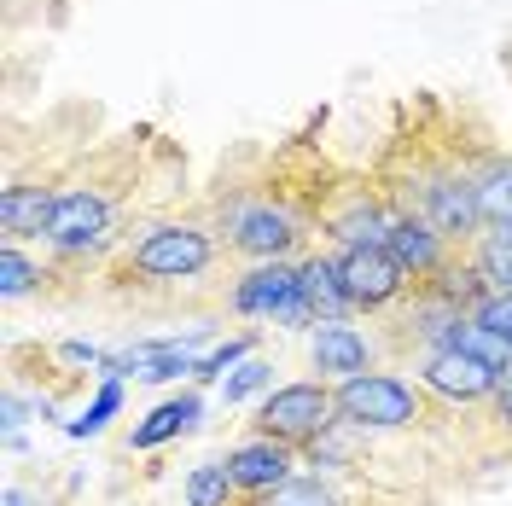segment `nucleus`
Listing matches in <instances>:
<instances>
[{
    "label": "nucleus",
    "mask_w": 512,
    "mask_h": 506,
    "mask_svg": "<svg viewBox=\"0 0 512 506\" xmlns=\"http://www.w3.org/2000/svg\"><path fill=\"white\" fill-rule=\"evenodd\" d=\"M181 192H187V152L169 134L152 128L111 134L76 163L41 251L64 268V280H94L152 216L181 204Z\"/></svg>",
    "instance_id": "1"
},
{
    "label": "nucleus",
    "mask_w": 512,
    "mask_h": 506,
    "mask_svg": "<svg viewBox=\"0 0 512 506\" xmlns=\"http://www.w3.org/2000/svg\"><path fill=\"white\" fill-rule=\"evenodd\" d=\"M222 262L227 245L210 222V210H204V198H198V204H175V210L152 216L94 280L123 309H158V303H175V297L198 291Z\"/></svg>",
    "instance_id": "2"
},
{
    "label": "nucleus",
    "mask_w": 512,
    "mask_h": 506,
    "mask_svg": "<svg viewBox=\"0 0 512 506\" xmlns=\"http://www.w3.org/2000/svg\"><path fill=\"white\" fill-rule=\"evenodd\" d=\"M332 396H338V419H350L361 431H419L425 419H437V396L425 390L419 379H402V373H390V367H373V373H355V379L332 384Z\"/></svg>",
    "instance_id": "3"
},
{
    "label": "nucleus",
    "mask_w": 512,
    "mask_h": 506,
    "mask_svg": "<svg viewBox=\"0 0 512 506\" xmlns=\"http://www.w3.org/2000/svg\"><path fill=\"white\" fill-rule=\"evenodd\" d=\"M332 419H338L332 384L326 379H297V384H280V390L262 396L256 431H268V437H280V443H291V448H309Z\"/></svg>",
    "instance_id": "4"
},
{
    "label": "nucleus",
    "mask_w": 512,
    "mask_h": 506,
    "mask_svg": "<svg viewBox=\"0 0 512 506\" xmlns=\"http://www.w3.org/2000/svg\"><path fill=\"white\" fill-rule=\"evenodd\" d=\"M338 274H344V291H350L355 315H373V320L390 315L414 291L408 268L384 251V245H350V251H338Z\"/></svg>",
    "instance_id": "5"
},
{
    "label": "nucleus",
    "mask_w": 512,
    "mask_h": 506,
    "mask_svg": "<svg viewBox=\"0 0 512 506\" xmlns=\"http://www.w3.org/2000/svg\"><path fill=\"white\" fill-rule=\"evenodd\" d=\"M414 373L443 408H478V402L495 396V384H501V367H489L483 355H472V349H460V344L419 355Z\"/></svg>",
    "instance_id": "6"
},
{
    "label": "nucleus",
    "mask_w": 512,
    "mask_h": 506,
    "mask_svg": "<svg viewBox=\"0 0 512 506\" xmlns=\"http://www.w3.org/2000/svg\"><path fill=\"white\" fill-rule=\"evenodd\" d=\"M303 285V256H274V262H245L233 280H227V315L239 320H274V309L297 297Z\"/></svg>",
    "instance_id": "7"
},
{
    "label": "nucleus",
    "mask_w": 512,
    "mask_h": 506,
    "mask_svg": "<svg viewBox=\"0 0 512 506\" xmlns=\"http://www.w3.org/2000/svg\"><path fill=\"white\" fill-rule=\"evenodd\" d=\"M379 349H384V338L367 332V326H355V320H320L315 338H309V361H315V373L326 384H344L355 373H373Z\"/></svg>",
    "instance_id": "8"
},
{
    "label": "nucleus",
    "mask_w": 512,
    "mask_h": 506,
    "mask_svg": "<svg viewBox=\"0 0 512 506\" xmlns=\"http://www.w3.org/2000/svg\"><path fill=\"white\" fill-rule=\"evenodd\" d=\"M297 454L303 448L280 443V437H268V431H251L245 443L227 448V466H233V483H239V495L245 501H262L268 489H280L286 477H297L291 466H297Z\"/></svg>",
    "instance_id": "9"
},
{
    "label": "nucleus",
    "mask_w": 512,
    "mask_h": 506,
    "mask_svg": "<svg viewBox=\"0 0 512 506\" xmlns=\"http://www.w3.org/2000/svg\"><path fill=\"white\" fill-rule=\"evenodd\" d=\"M384 251L396 256V262H402V268H408V280H431V274H437V268H443L448 256L460 251V245H448L443 233H437V227L425 222V216H408V210H402V216H396V222H390V239H384Z\"/></svg>",
    "instance_id": "10"
},
{
    "label": "nucleus",
    "mask_w": 512,
    "mask_h": 506,
    "mask_svg": "<svg viewBox=\"0 0 512 506\" xmlns=\"http://www.w3.org/2000/svg\"><path fill=\"white\" fill-rule=\"evenodd\" d=\"M59 280H64V268L47 251L30 256V245H18V239L0 245V297H6V303H24V297H59Z\"/></svg>",
    "instance_id": "11"
},
{
    "label": "nucleus",
    "mask_w": 512,
    "mask_h": 506,
    "mask_svg": "<svg viewBox=\"0 0 512 506\" xmlns=\"http://www.w3.org/2000/svg\"><path fill=\"white\" fill-rule=\"evenodd\" d=\"M303 297H309L315 320H355V303L344 291V274H338V251L303 256Z\"/></svg>",
    "instance_id": "12"
},
{
    "label": "nucleus",
    "mask_w": 512,
    "mask_h": 506,
    "mask_svg": "<svg viewBox=\"0 0 512 506\" xmlns=\"http://www.w3.org/2000/svg\"><path fill=\"white\" fill-rule=\"evenodd\" d=\"M204 419V396L198 390H187V396H169V402H158V408L146 413L140 425H134V437H128V448H163V443H175L181 431H192Z\"/></svg>",
    "instance_id": "13"
},
{
    "label": "nucleus",
    "mask_w": 512,
    "mask_h": 506,
    "mask_svg": "<svg viewBox=\"0 0 512 506\" xmlns=\"http://www.w3.org/2000/svg\"><path fill=\"white\" fill-rule=\"evenodd\" d=\"M478 204H483V227H512V152L507 146L478 169Z\"/></svg>",
    "instance_id": "14"
},
{
    "label": "nucleus",
    "mask_w": 512,
    "mask_h": 506,
    "mask_svg": "<svg viewBox=\"0 0 512 506\" xmlns=\"http://www.w3.org/2000/svg\"><path fill=\"white\" fill-rule=\"evenodd\" d=\"M181 495H187V506H239L245 501L227 460H198L187 472V483H181Z\"/></svg>",
    "instance_id": "15"
},
{
    "label": "nucleus",
    "mask_w": 512,
    "mask_h": 506,
    "mask_svg": "<svg viewBox=\"0 0 512 506\" xmlns=\"http://www.w3.org/2000/svg\"><path fill=\"white\" fill-rule=\"evenodd\" d=\"M117 413H123V379H105V373H99L94 402H88V408L64 425V437H70V443H88V437H99V431H105Z\"/></svg>",
    "instance_id": "16"
},
{
    "label": "nucleus",
    "mask_w": 512,
    "mask_h": 506,
    "mask_svg": "<svg viewBox=\"0 0 512 506\" xmlns=\"http://www.w3.org/2000/svg\"><path fill=\"white\" fill-rule=\"evenodd\" d=\"M466 251H472V262L483 268V280L495 291H512V227H483Z\"/></svg>",
    "instance_id": "17"
},
{
    "label": "nucleus",
    "mask_w": 512,
    "mask_h": 506,
    "mask_svg": "<svg viewBox=\"0 0 512 506\" xmlns=\"http://www.w3.org/2000/svg\"><path fill=\"white\" fill-rule=\"evenodd\" d=\"M245 355H256V332H239V338H227V344L204 349V355L192 361V379H198V384H222Z\"/></svg>",
    "instance_id": "18"
},
{
    "label": "nucleus",
    "mask_w": 512,
    "mask_h": 506,
    "mask_svg": "<svg viewBox=\"0 0 512 506\" xmlns=\"http://www.w3.org/2000/svg\"><path fill=\"white\" fill-rule=\"evenodd\" d=\"M274 390V367L262 361V355H245L233 373L222 379V402L227 408H239V402H251V396H268Z\"/></svg>",
    "instance_id": "19"
},
{
    "label": "nucleus",
    "mask_w": 512,
    "mask_h": 506,
    "mask_svg": "<svg viewBox=\"0 0 512 506\" xmlns=\"http://www.w3.org/2000/svg\"><path fill=\"white\" fill-rule=\"evenodd\" d=\"M472 320L489 326V332H501V338L512 344V291H495V285H489L478 303H472Z\"/></svg>",
    "instance_id": "20"
},
{
    "label": "nucleus",
    "mask_w": 512,
    "mask_h": 506,
    "mask_svg": "<svg viewBox=\"0 0 512 506\" xmlns=\"http://www.w3.org/2000/svg\"><path fill=\"white\" fill-rule=\"evenodd\" d=\"M489 419H495V431L512 443V367L501 373V384H495V396H489Z\"/></svg>",
    "instance_id": "21"
},
{
    "label": "nucleus",
    "mask_w": 512,
    "mask_h": 506,
    "mask_svg": "<svg viewBox=\"0 0 512 506\" xmlns=\"http://www.w3.org/2000/svg\"><path fill=\"white\" fill-rule=\"evenodd\" d=\"M6 506H30V495H24V483H12V489H6Z\"/></svg>",
    "instance_id": "22"
},
{
    "label": "nucleus",
    "mask_w": 512,
    "mask_h": 506,
    "mask_svg": "<svg viewBox=\"0 0 512 506\" xmlns=\"http://www.w3.org/2000/svg\"><path fill=\"white\" fill-rule=\"evenodd\" d=\"M239 506H256V501H239Z\"/></svg>",
    "instance_id": "23"
}]
</instances>
